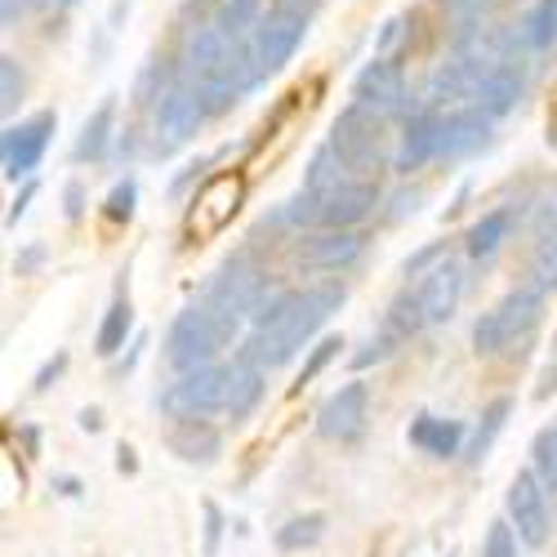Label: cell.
<instances>
[{
    "label": "cell",
    "mask_w": 557,
    "mask_h": 557,
    "mask_svg": "<svg viewBox=\"0 0 557 557\" xmlns=\"http://www.w3.org/2000/svg\"><path fill=\"white\" fill-rule=\"evenodd\" d=\"M540 312H544V290H535L531 282L508 290L491 312L478 317L473 326V348L478 352H504L513 348L518 339H527L540 326Z\"/></svg>",
    "instance_id": "cell-5"
},
{
    "label": "cell",
    "mask_w": 557,
    "mask_h": 557,
    "mask_svg": "<svg viewBox=\"0 0 557 557\" xmlns=\"http://www.w3.org/2000/svg\"><path fill=\"white\" fill-rule=\"evenodd\" d=\"M504 504H508V522L518 527L522 544L544 548V544H548V527H553V518H548V486L540 482V473H535V469L518 473L513 482H508Z\"/></svg>",
    "instance_id": "cell-10"
},
{
    "label": "cell",
    "mask_w": 557,
    "mask_h": 557,
    "mask_svg": "<svg viewBox=\"0 0 557 557\" xmlns=\"http://www.w3.org/2000/svg\"><path fill=\"white\" fill-rule=\"evenodd\" d=\"M344 304V286L339 282H326V286H304V290H282L272 295L268 308L250 321V335H246V348L259 366H286L304 352V344L326 326L331 312H339Z\"/></svg>",
    "instance_id": "cell-1"
},
{
    "label": "cell",
    "mask_w": 557,
    "mask_h": 557,
    "mask_svg": "<svg viewBox=\"0 0 557 557\" xmlns=\"http://www.w3.org/2000/svg\"><path fill=\"white\" fill-rule=\"evenodd\" d=\"M352 99L366 103V108H375L384 116H406L410 112V99H406V76L393 59H375V63H366L352 81Z\"/></svg>",
    "instance_id": "cell-13"
},
{
    "label": "cell",
    "mask_w": 557,
    "mask_h": 557,
    "mask_svg": "<svg viewBox=\"0 0 557 557\" xmlns=\"http://www.w3.org/2000/svg\"><path fill=\"white\" fill-rule=\"evenodd\" d=\"M32 263H40V250H27V255H23V259H18V272H27V268H32Z\"/></svg>",
    "instance_id": "cell-45"
},
{
    "label": "cell",
    "mask_w": 557,
    "mask_h": 557,
    "mask_svg": "<svg viewBox=\"0 0 557 557\" xmlns=\"http://www.w3.org/2000/svg\"><path fill=\"white\" fill-rule=\"evenodd\" d=\"M414 290H420L429 326H437V321H450L455 308H459V295H463V268L442 255L433 268H424L420 276H414Z\"/></svg>",
    "instance_id": "cell-17"
},
{
    "label": "cell",
    "mask_w": 557,
    "mask_h": 557,
    "mask_svg": "<svg viewBox=\"0 0 557 557\" xmlns=\"http://www.w3.org/2000/svg\"><path fill=\"white\" fill-rule=\"evenodd\" d=\"M508 232H513V210H491V214H482V219L469 227V255H473V259H495L499 246L508 242Z\"/></svg>",
    "instance_id": "cell-23"
},
{
    "label": "cell",
    "mask_w": 557,
    "mask_h": 557,
    "mask_svg": "<svg viewBox=\"0 0 557 557\" xmlns=\"http://www.w3.org/2000/svg\"><path fill=\"white\" fill-rule=\"evenodd\" d=\"M366 420H370V388L366 384H344L339 393L326 397V406L317 410V433L326 437V442H357L366 433Z\"/></svg>",
    "instance_id": "cell-11"
},
{
    "label": "cell",
    "mask_w": 557,
    "mask_h": 557,
    "mask_svg": "<svg viewBox=\"0 0 557 557\" xmlns=\"http://www.w3.org/2000/svg\"><path fill=\"white\" fill-rule=\"evenodd\" d=\"M116 469H121V473H134V469H138V459H134V450H129V446H121V450H116Z\"/></svg>",
    "instance_id": "cell-42"
},
{
    "label": "cell",
    "mask_w": 557,
    "mask_h": 557,
    "mask_svg": "<svg viewBox=\"0 0 557 557\" xmlns=\"http://www.w3.org/2000/svg\"><path fill=\"white\" fill-rule=\"evenodd\" d=\"M531 469L540 473V482L548 491H557V424L535 433V442H531Z\"/></svg>",
    "instance_id": "cell-30"
},
{
    "label": "cell",
    "mask_w": 557,
    "mask_h": 557,
    "mask_svg": "<svg viewBox=\"0 0 557 557\" xmlns=\"http://www.w3.org/2000/svg\"><path fill=\"white\" fill-rule=\"evenodd\" d=\"M384 326L406 344L410 335H420L424 326H429V317H424V304H420V290L414 286H406L393 304H388V317H384Z\"/></svg>",
    "instance_id": "cell-26"
},
{
    "label": "cell",
    "mask_w": 557,
    "mask_h": 557,
    "mask_svg": "<svg viewBox=\"0 0 557 557\" xmlns=\"http://www.w3.org/2000/svg\"><path fill=\"white\" fill-rule=\"evenodd\" d=\"M129 331H134V308H129V295H116V299L108 304V312H103L99 335H95V352H99V357H116V352L125 348Z\"/></svg>",
    "instance_id": "cell-22"
},
{
    "label": "cell",
    "mask_w": 557,
    "mask_h": 557,
    "mask_svg": "<svg viewBox=\"0 0 557 557\" xmlns=\"http://www.w3.org/2000/svg\"><path fill=\"white\" fill-rule=\"evenodd\" d=\"M112 121H116V103H99V112L81 125V138H76V161H103L108 157V144H112Z\"/></svg>",
    "instance_id": "cell-25"
},
{
    "label": "cell",
    "mask_w": 557,
    "mask_h": 557,
    "mask_svg": "<svg viewBox=\"0 0 557 557\" xmlns=\"http://www.w3.org/2000/svg\"><path fill=\"white\" fill-rule=\"evenodd\" d=\"M482 14H486V0H450V18H455L459 36H469V32H478Z\"/></svg>",
    "instance_id": "cell-36"
},
{
    "label": "cell",
    "mask_w": 557,
    "mask_h": 557,
    "mask_svg": "<svg viewBox=\"0 0 557 557\" xmlns=\"http://www.w3.org/2000/svg\"><path fill=\"white\" fill-rule=\"evenodd\" d=\"M201 513H206V557H214L219 553V531H223V513H219V508L206 499V508H201Z\"/></svg>",
    "instance_id": "cell-37"
},
{
    "label": "cell",
    "mask_w": 557,
    "mask_h": 557,
    "mask_svg": "<svg viewBox=\"0 0 557 557\" xmlns=\"http://www.w3.org/2000/svg\"><path fill=\"white\" fill-rule=\"evenodd\" d=\"M63 366H67V352H59L54 361H45V366H40V375H36V393H45V388H50V384L63 375Z\"/></svg>",
    "instance_id": "cell-38"
},
{
    "label": "cell",
    "mask_w": 557,
    "mask_h": 557,
    "mask_svg": "<svg viewBox=\"0 0 557 557\" xmlns=\"http://www.w3.org/2000/svg\"><path fill=\"white\" fill-rule=\"evenodd\" d=\"M339 348H344L339 339H321V344L312 348V357L304 361V370H299V380H295V388H304V384H312V380L321 375V370H326V361H331V357H335Z\"/></svg>",
    "instance_id": "cell-35"
},
{
    "label": "cell",
    "mask_w": 557,
    "mask_h": 557,
    "mask_svg": "<svg viewBox=\"0 0 557 557\" xmlns=\"http://www.w3.org/2000/svg\"><path fill=\"white\" fill-rule=\"evenodd\" d=\"M548 144H553V148H557V125H553V129H548Z\"/></svg>",
    "instance_id": "cell-46"
},
{
    "label": "cell",
    "mask_w": 557,
    "mask_h": 557,
    "mask_svg": "<svg viewBox=\"0 0 557 557\" xmlns=\"http://www.w3.org/2000/svg\"><path fill=\"white\" fill-rule=\"evenodd\" d=\"M23 89H27V76H23V67H18V59L5 54V59H0V108L14 112L18 99H23Z\"/></svg>",
    "instance_id": "cell-31"
},
{
    "label": "cell",
    "mask_w": 557,
    "mask_h": 557,
    "mask_svg": "<svg viewBox=\"0 0 557 557\" xmlns=\"http://www.w3.org/2000/svg\"><path fill=\"white\" fill-rule=\"evenodd\" d=\"M522 89H527V76L518 72L513 59H504V63H495V67L486 72V81L478 85L473 108H482V112H491V116L499 121L504 112H513V108L522 103Z\"/></svg>",
    "instance_id": "cell-18"
},
{
    "label": "cell",
    "mask_w": 557,
    "mask_h": 557,
    "mask_svg": "<svg viewBox=\"0 0 557 557\" xmlns=\"http://www.w3.org/2000/svg\"><path fill=\"white\" fill-rule=\"evenodd\" d=\"M259 397H263V366L250 352H237L227 366V406H223V414L246 420V414L259 406Z\"/></svg>",
    "instance_id": "cell-19"
},
{
    "label": "cell",
    "mask_w": 557,
    "mask_h": 557,
    "mask_svg": "<svg viewBox=\"0 0 557 557\" xmlns=\"http://www.w3.org/2000/svg\"><path fill=\"white\" fill-rule=\"evenodd\" d=\"M32 197H36V183H27V188L18 193V201H14V210H10V223H18V219L27 214V206H32Z\"/></svg>",
    "instance_id": "cell-40"
},
{
    "label": "cell",
    "mask_w": 557,
    "mask_h": 557,
    "mask_svg": "<svg viewBox=\"0 0 557 557\" xmlns=\"http://www.w3.org/2000/svg\"><path fill=\"white\" fill-rule=\"evenodd\" d=\"M81 429H85V433H99V429H103V414H99V410H81Z\"/></svg>",
    "instance_id": "cell-41"
},
{
    "label": "cell",
    "mask_w": 557,
    "mask_h": 557,
    "mask_svg": "<svg viewBox=\"0 0 557 557\" xmlns=\"http://www.w3.org/2000/svg\"><path fill=\"white\" fill-rule=\"evenodd\" d=\"M513 414V401L508 397H495L491 406H486V414H482V424H478V433H473V442H469V463H482L486 459V450L495 446V437L504 433V420Z\"/></svg>",
    "instance_id": "cell-27"
},
{
    "label": "cell",
    "mask_w": 557,
    "mask_h": 557,
    "mask_svg": "<svg viewBox=\"0 0 557 557\" xmlns=\"http://www.w3.org/2000/svg\"><path fill=\"white\" fill-rule=\"evenodd\" d=\"M242 197H246V183H242L237 174H219V178H210L206 188L197 193V201H193L188 227L201 232V237H210V232L227 227L232 214L242 210Z\"/></svg>",
    "instance_id": "cell-15"
},
{
    "label": "cell",
    "mask_w": 557,
    "mask_h": 557,
    "mask_svg": "<svg viewBox=\"0 0 557 557\" xmlns=\"http://www.w3.org/2000/svg\"><path fill=\"white\" fill-rule=\"evenodd\" d=\"M76 0H36V10H72Z\"/></svg>",
    "instance_id": "cell-44"
},
{
    "label": "cell",
    "mask_w": 557,
    "mask_h": 557,
    "mask_svg": "<svg viewBox=\"0 0 557 557\" xmlns=\"http://www.w3.org/2000/svg\"><path fill=\"white\" fill-rule=\"evenodd\" d=\"M227 406V366H201L188 370L178 384H170L161 393V410L170 420H206V414Z\"/></svg>",
    "instance_id": "cell-8"
},
{
    "label": "cell",
    "mask_w": 557,
    "mask_h": 557,
    "mask_svg": "<svg viewBox=\"0 0 557 557\" xmlns=\"http://www.w3.org/2000/svg\"><path fill=\"white\" fill-rule=\"evenodd\" d=\"M410 446H420V450H429L437 459H450L463 446V424L459 420H433V414H420V420L410 424Z\"/></svg>",
    "instance_id": "cell-20"
},
{
    "label": "cell",
    "mask_w": 557,
    "mask_h": 557,
    "mask_svg": "<svg viewBox=\"0 0 557 557\" xmlns=\"http://www.w3.org/2000/svg\"><path fill=\"white\" fill-rule=\"evenodd\" d=\"M67 219H81V188H76V183L67 188Z\"/></svg>",
    "instance_id": "cell-43"
},
{
    "label": "cell",
    "mask_w": 557,
    "mask_h": 557,
    "mask_svg": "<svg viewBox=\"0 0 557 557\" xmlns=\"http://www.w3.org/2000/svg\"><path fill=\"white\" fill-rule=\"evenodd\" d=\"M223 339H232L219 317L206 308V304H193L183 308L174 321H170V335H165V361L178 370V375H188V370H201L219 357Z\"/></svg>",
    "instance_id": "cell-7"
},
{
    "label": "cell",
    "mask_w": 557,
    "mask_h": 557,
    "mask_svg": "<svg viewBox=\"0 0 557 557\" xmlns=\"http://www.w3.org/2000/svg\"><path fill=\"white\" fill-rule=\"evenodd\" d=\"M437 125H442V112L429 103L406 112V125L397 134V161H393L397 174L424 170L429 161H437Z\"/></svg>",
    "instance_id": "cell-16"
},
{
    "label": "cell",
    "mask_w": 557,
    "mask_h": 557,
    "mask_svg": "<svg viewBox=\"0 0 557 557\" xmlns=\"http://www.w3.org/2000/svg\"><path fill=\"white\" fill-rule=\"evenodd\" d=\"M518 40L527 45L531 54L553 50V45H557V0H535L531 14H527L522 27H518Z\"/></svg>",
    "instance_id": "cell-24"
},
{
    "label": "cell",
    "mask_w": 557,
    "mask_h": 557,
    "mask_svg": "<svg viewBox=\"0 0 557 557\" xmlns=\"http://www.w3.org/2000/svg\"><path fill=\"white\" fill-rule=\"evenodd\" d=\"M393 116L366 108V103H348L335 125H331V148L366 178H380L393 161H397V144H393Z\"/></svg>",
    "instance_id": "cell-2"
},
{
    "label": "cell",
    "mask_w": 557,
    "mask_h": 557,
    "mask_svg": "<svg viewBox=\"0 0 557 557\" xmlns=\"http://www.w3.org/2000/svg\"><path fill=\"white\" fill-rule=\"evenodd\" d=\"M36 5V0H0V23H5V27H14L27 10Z\"/></svg>",
    "instance_id": "cell-39"
},
{
    "label": "cell",
    "mask_w": 557,
    "mask_h": 557,
    "mask_svg": "<svg viewBox=\"0 0 557 557\" xmlns=\"http://www.w3.org/2000/svg\"><path fill=\"white\" fill-rule=\"evenodd\" d=\"M214 23L223 27V32H232V36H250L255 32V23L263 18V0H214Z\"/></svg>",
    "instance_id": "cell-28"
},
{
    "label": "cell",
    "mask_w": 557,
    "mask_h": 557,
    "mask_svg": "<svg viewBox=\"0 0 557 557\" xmlns=\"http://www.w3.org/2000/svg\"><path fill=\"white\" fill-rule=\"evenodd\" d=\"M397 344H401V339H397L388 326H380V335H370V339H366V348H361V352H352V366H357V370H366L370 361H384V357H393V352H397Z\"/></svg>",
    "instance_id": "cell-34"
},
{
    "label": "cell",
    "mask_w": 557,
    "mask_h": 557,
    "mask_svg": "<svg viewBox=\"0 0 557 557\" xmlns=\"http://www.w3.org/2000/svg\"><path fill=\"white\" fill-rule=\"evenodd\" d=\"M308 10H299V5H276V10H268L259 23H255V32L246 36V59H250V76H255V85H263L268 76H276L290 59H295V50L304 45V36H308Z\"/></svg>",
    "instance_id": "cell-4"
},
{
    "label": "cell",
    "mask_w": 557,
    "mask_h": 557,
    "mask_svg": "<svg viewBox=\"0 0 557 557\" xmlns=\"http://www.w3.org/2000/svg\"><path fill=\"white\" fill-rule=\"evenodd\" d=\"M210 116H214V108H210L206 89H201L197 81H188V76L170 81L161 95H157V121H152V129H157V152L183 148L188 138H197V129H201Z\"/></svg>",
    "instance_id": "cell-6"
},
{
    "label": "cell",
    "mask_w": 557,
    "mask_h": 557,
    "mask_svg": "<svg viewBox=\"0 0 557 557\" xmlns=\"http://www.w3.org/2000/svg\"><path fill=\"white\" fill-rule=\"evenodd\" d=\"M268 272L250 259V255H232L210 282H206V295L201 304L219 317V326L227 335H237L246 321H255L263 308H268Z\"/></svg>",
    "instance_id": "cell-3"
},
{
    "label": "cell",
    "mask_w": 557,
    "mask_h": 557,
    "mask_svg": "<svg viewBox=\"0 0 557 557\" xmlns=\"http://www.w3.org/2000/svg\"><path fill=\"white\" fill-rule=\"evenodd\" d=\"M219 446H223V437L206 420H178L170 433V450L183 455L188 463H210L219 455Z\"/></svg>",
    "instance_id": "cell-21"
},
{
    "label": "cell",
    "mask_w": 557,
    "mask_h": 557,
    "mask_svg": "<svg viewBox=\"0 0 557 557\" xmlns=\"http://www.w3.org/2000/svg\"><path fill=\"white\" fill-rule=\"evenodd\" d=\"M134 201H138V183L134 178H121L116 188L108 193V201H103V214L112 223H129L134 219Z\"/></svg>",
    "instance_id": "cell-32"
},
{
    "label": "cell",
    "mask_w": 557,
    "mask_h": 557,
    "mask_svg": "<svg viewBox=\"0 0 557 557\" xmlns=\"http://www.w3.org/2000/svg\"><path fill=\"white\" fill-rule=\"evenodd\" d=\"M513 531H518L513 522H491V531L482 540V557H518V540L522 535H513Z\"/></svg>",
    "instance_id": "cell-33"
},
{
    "label": "cell",
    "mask_w": 557,
    "mask_h": 557,
    "mask_svg": "<svg viewBox=\"0 0 557 557\" xmlns=\"http://www.w3.org/2000/svg\"><path fill=\"white\" fill-rule=\"evenodd\" d=\"M54 125L59 116L54 112H36L18 125H5V138H0V165H5V178H32V170L40 165L45 148L54 138Z\"/></svg>",
    "instance_id": "cell-9"
},
{
    "label": "cell",
    "mask_w": 557,
    "mask_h": 557,
    "mask_svg": "<svg viewBox=\"0 0 557 557\" xmlns=\"http://www.w3.org/2000/svg\"><path fill=\"white\" fill-rule=\"evenodd\" d=\"M326 535V513H304V518H290L282 531H276V548L282 553H299V548H312Z\"/></svg>",
    "instance_id": "cell-29"
},
{
    "label": "cell",
    "mask_w": 557,
    "mask_h": 557,
    "mask_svg": "<svg viewBox=\"0 0 557 557\" xmlns=\"http://www.w3.org/2000/svg\"><path fill=\"white\" fill-rule=\"evenodd\" d=\"M491 129H495V116L482 112V108H455V112H442V125H437V161H459V157H473L491 144Z\"/></svg>",
    "instance_id": "cell-12"
},
{
    "label": "cell",
    "mask_w": 557,
    "mask_h": 557,
    "mask_svg": "<svg viewBox=\"0 0 557 557\" xmlns=\"http://www.w3.org/2000/svg\"><path fill=\"white\" fill-rule=\"evenodd\" d=\"M361 246L366 242L357 237L352 227H312L308 237H299L295 259L304 268H312V272H339V268L361 259Z\"/></svg>",
    "instance_id": "cell-14"
}]
</instances>
